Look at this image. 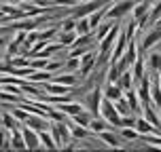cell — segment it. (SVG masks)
Wrapping results in <instances>:
<instances>
[{"label":"cell","instance_id":"6da1fadb","mask_svg":"<svg viewBox=\"0 0 161 152\" xmlns=\"http://www.w3.org/2000/svg\"><path fill=\"white\" fill-rule=\"evenodd\" d=\"M119 32H121L119 24H113V28L108 30V34H106V36L100 40V42H97V49H100V53H97V64H96V68H97V66L108 64V59H110V53H113V45H114V40H117V36H119Z\"/></svg>","mask_w":161,"mask_h":152},{"label":"cell","instance_id":"7a4b0ae2","mask_svg":"<svg viewBox=\"0 0 161 152\" xmlns=\"http://www.w3.org/2000/svg\"><path fill=\"white\" fill-rule=\"evenodd\" d=\"M113 0H80L76 7H72V11H70V17H74V19H80V17H89L91 13H96V11H100V8L108 7Z\"/></svg>","mask_w":161,"mask_h":152},{"label":"cell","instance_id":"3957f363","mask_svg":"<svg viewBox=\"0 0 161 152\" xmlns=\"http://www.w3.org/2000/svg\"><path fill=\"white\" fill-rule=\"evenodd\" d=\"M155 0H138L134 8H131V19L138 24V30L142 28H148V13L153 8Z\"/></svg>","mask_w":161,"mask_h":152},{"label":"cell","instance_id":"277c9868","mask_svg":"<svg viewBox=\"0 0 161 152\" xmlns=\"http://www.w3.org/2000/svg\"><path fill=\"white\" fill-rule=\"evenodd\" d=\"M100 116L110 125V127H119L121 129V114L119 110L114 108V102L108 99V97L102 95V102H100Z\"/></svg>","mask_w":161,"mask_h":152},{"label":"cell","instance_id":"5b68a950","mask_svg":"<svg viewBox=\"0 0 161 152\" xmlns=\"http://www.w3.org/2000/svg\"><path fill=\"white\" fill-rule=\"evenodd\" d=\"M136 4V0H114V4H108L104 8V17L106 19H121V17H125L127 13H131V8Z\"/></svg>","mask_w":161,"mask_h":152},{"label":"cell","instance_id":"8992f818","mask_svg":"<svg viewBox=\"0 0 161 152\" xmlns=\"http://www.w3.org/2000/svg\"><path fill=\"white\" fill-rule=\"evenodd\" d=\"M49 131H51V135L53 139L57 142V148H62V146L70 139V127H68V120H51V125H49Z\"/></svg>","mask_w":161,"mask_h":152},{"label":"cell","instance_id":"52a82bcc","mask_svg":"<svg viewBox=\"0 0 161 152\" xmlns=\"http://www.w3.org/2000/svg\"><path fill=\"white\" fill-rule=\"evenodd\" d=\"M100 102H102V87H93L87 95H85L83 106H85V110H89L93 116H100Z\"/></svg>","mask_w":161,"mask_h":152},{"label":"cell","instance_id":"ba28073f","mask_svg":"<svg viewBox=\"0 0 161 152\" xmlns=\"http://www.w3.org/2000/svg\"><path fill=\"white\" fill-rule=\"evenodd\" d=\"M96 64H97V55L89 49L87 53L80 55V68H79V72H76V74H79L80 78H87L89 74L96 70Z\"/></svg>","mask_w":161,"mask_h":152},{"label":"cell","instance_id":"9c48e42d","mask_svg":"<svg viewBox=\"0 0 161 152\" xmlns=\"http://www.w3.org/2000/svg\"><path fill=\"white\" fill-rule=\"evenodd\" d=\"M151 82H153V80H151V74L146 72L144 76H142V80L134 87V89H136V93H138V97H140V104H142V106L151 104Z\"/></svg>","mask_w":161,"mask_h":152},{"label":"cell","instance_id":"30bf717a","mask_svg":"<svg viewBox=\"0 0 161 152\" xmlns=\"http://www.w3.org/2000/svg\"><path fill=\"white\" fill-rule=\"evenodd\" d=\"M127 34L121 30L119 36H117V40H114V45H113V53H110V59H108V64H114L117 59H119L123 53H125V49H127Z\"/></svg>","mask_w":161,"mask_h":152},{"label":"cell","instance_id":"8fae6325","mask_svg":"<svg viewBox=\"0 0 161 152\" xmlns=\"http://www.w3.org/2000/svg\"><path fill=\"white\" fill-rule=\"evenodd\" d=\"M159 40H161V25H153L151 32L144 34V38H142L140 45H138V49H140V51H148V49L155 47Z\"/></svg>","mask_w":161,"mask_h":152},{"label":"cell","instance_id":"7c38bea8","mask_svg":"<svg viewBox=\"0 0 161 152\" xmlns=\"http://www.w3.org/2000/svg\"><path fill=\"white\" fill-rule=\"evenodd\" d=\"M21 135H24V139H25V148H30V150H38L40 148L38 131H34V129L28 127V125H21Z\"/></svg>","mask_w":161,"mask_h":152},{"label":"cell","instance_id":"4fadbf2b","mask_svg":"<svg viewBox=\"0 0 161 152\" xmlns=\"http://www.w3.org/2000/svg\"><path fill=\"white\" fill-rule=\"evenodd\" d=\"M129 70H131V76H134V85H138V82L142 80V76L146 74V59L142 55H138L136 61L131 64V68H129Z\"/></svg>","mask_w":161,"mask_h":152},{"label":"cell","instance_id":"5bb4252c","mask_svg":"<svg viewBox=\"0 0 161 152\" xmlns=\"http://www.w3.org/2000/svg\"><path fill=\"white\" fill-rule=\"evenodd\" d=\"M97 139H102V142H104L106 146H110V148H121V146H123L121 135H114V131H110V129L100 131V133H97Z\"/></svg>","mask_w":161,"mask_h":152},{"label":"cell","instance_id":"9a60e30c","mask_svg":"<svg viewBox=\"0 0 161 152\" xmlns=\"http://www.w3.org/2000/svg\"><path fill=\"white\" fill-rule=\"evenodd\" d=\"M136 129H138L140 135H155V133H161L159 129L155 127V125H151L144 116H138L136 118Z\"/></svg>","mask_w":161,"mask_h":152},{"label":"cell","instance_id":"2e32d148","mask_svg":"<svg viewBox=\"0 0 161 152\" xmlns=\"http://www.w3.org/2000/svg\"><path fill=\"white\" fill-rule=\"evenodd\" d=\"M21 125H28V127H32L34 131H42V129H49V120L47 116H38V114H30L25 123Z\"/></svg>","mask_w":161,"mask_h":152},{"label":"cell","instance_id":"e0dca14e","mask_svg":"<svg viewBox=\"0 0 161 152\" xmlns=\"http://www.w3.org/2000/svg\"><path fill=\"white\" fill-rule=\"evenodd\" d=\"M123 89L117 85V82H104V87H102V95L104 97H108V99H119V97H123Z\"/></svg>","mask_w":161,"mask_h":152},{"label":"cell","instance_id":"ac0fdd59","mask_svg":"<svg viewBox=\"0 0 161 152\" xmlns=\"http://www.w3.org/2000/svg\"><path fill=\"white\" fill-rule=\"evenodd\" d=\"M68 127H70V135H72V139H85V137L93 135L91 131H89V127H83V125H76V123H68Z\"/></svg>","mask_w":161,"mask_h":152},{"label":"cell","instance_id":"d6986e66","mask_svg":"<svg viewBox=\"0 0 161 152\" xmlns=\"http://www.w3.org/2000/svg\"><path fill=\"white\" fill-rule=\"evenodd\" d=\"M0 125L4 129H8V131H15V129H21V123L13 116V112H4L2 116H0Z\"/></svg>","mask_w":161,"mask_h":152},{"label":"cell","instance_id":"ffe728a7","mask_svg":"<svg viewBox=\"0 0 161 152\" xmlns=\"http://www.w3.org/2000/svg\"><path fill=\"white\" fill-rule=\"evenodd\" d=\"M146 68H148V72L159 74V72H161V53L153 51L151 55L146 57Z\"/></svg>","mask_w":161,"mask_h":152},{"label":"cell","instance_id":"44dd1931","mask_svg":"<svg viewBox=\"0 0 161 152\" xmlns=\"http://www.w3.org/2000/svg\"><path fill=\"white\" fill-rule=\"evenodd\" d=\"M123 95H125V99H127V104H129V108H131V112H138V110L142 108V104H140V97H138V93H136V89H134V87L127 89Z\"/></svg>","mask_w":161,"mask_h":152},{"label":"cell","instance_id":"7402d4cb","mask_svg":"<svg viewBox=\"0 0 161 152\" xmlns=\"http://www.w3.org/2000/svg\"><path fill=\"white\" fill-rule=\"evenodd\" d=\"M123 72H125V70H121V66L108 64V66H106V76H104V80H106V82H117V80H119V76Z\"/></svg>","mask_w":161,"mask_h":152},{"label":"cell","instance_id":"603a6c76","mask_svg":"<svg viewBox=\"0 0 161 152\" xmlns=\"http://www.w3.org/2000/svg\"><path fill=\"white\" fill-rule=\"evenodd\" d=\"M51 80H55V82H62V85H68V87H72L76 85V80H79V74L76 72H64V74H59V76H53Z\"/></svg>","mask_w":161,"mask_h":152},{"label":"cell","instance_id":"cb8c5ba5","mask_svg":"<svg viewBox=\"0 0 161 152\" xmlns=\"http://www.w3.org/2000/svg\"><path fill=\"white\" fill-rule=\"evenodd\" d=\"M38 139H40V148H57V142L53 139V135H51L49 129L38 131Z\"/></svg>","mask_w":161,"mask_h":152},{"label":"cell","instance_id":"d4e9b609","mask_svg":"<svg viewBox=\"0 0 161 152\" xmlns=\"http://www.w3.org/2000/svg\"><path fill=\"white\" fill-rule=\"evenodd\" d=\"M108 127H110V125H108L102 116H93V118H91V123H89V131H91L93 135H97L100 131H104V129H108Z\"/></svg>","mask_w":161,"mask_h":152},{"label":"cell","instance_id":"484cf974","mask_svg":"<svg viewBox=\"0 0 161 152\" xmlns=\"http://www.w3.org/2000/svg\"><path fill=\"white\" fill-rule=\"evenodd\" d=\"M91 118H93V114L89 112V110H80L79 114L70 116V120H72V123H76V125H83V127H89Z\"/></svg>","mask_w":161,"mask_h":152},{"label":"cell","instance_id":"4316f807","mask_svg":"<svg viewBox=\"0 0 161 152\" xmlns=\"http://www.w3.org/2000/svg\"><path fill=\"white\" fill-rule=\"evenodd\" d=\"M117 85H119L123 91H127V89L136 87V85H134V76H131V70H125V72L121 74L119 80H117Z\"/></svg>","mask_w":161,"mask_h":152},{"label":"cell","instance_id":"83f0119b","mask_svg":"<svg viewBox=\"0 0 161 152\" xmlns=\"http://www.w3.org/2000/svg\"><path fill=\"white\" fill-rule=\"evenodd\" d=\"M11 148H15V150L25 148V139H24V135H21V129L11 131Z\"/></svg>","mask_w":161,"mask_h":152},{"label":"cell","instance_id":"f1b7e54d","mask_svg":"<svg viewBox=\"0 0 161 152\" xmlns=\"http://www.w3.org/2000/svg\"><path fill=\"white\" fill-rule=\"evenodd\" d=\"M53 76H51V72L49 70H34L30 76H28V80H32V82H47V80H51Z\"/></svg>","mask_w":161,"mask_h":152},{"label":"cell","instance_id":"f546056e","mask_svg":"<svg viewBox=\"0 0 161 152\" xmlns=\"http://www.w3.org/2000/svg\"><path fill=\"white\" fill-rule=\"evenodd\" d=\"M119 135H121V139H125V142L140 139V133H138V129H136V127H121Z\"/></svg>","mask_w":161,"mask_h":152},{"label":"cell","instance_id":"4dcf8cb0","mask_svg":"<svg viewBox=\"0 0 161 152\" xmlns=\"http://www.w3.org/2000/svg\"><path fill=\"white\" fill-rule=\"evenodd\" d=\"M76 30H72V32H59V36H57V42L59 45H64V47H72V42L76 40Z\"/></svg>","mask_w":161,"mask_h":152},{"label":"cell","instance_id":"1f68e13d","mask_svg":"<svg viewBox=\"0 0 161 152\" xmlns=\"http://www.w3.org/2000/svg\"><path fill=\"white\" fill-rule=\"evenodd\" d=\"M151 102H153V106L157 110L161 108V87H159V82H151Z\"/></svg>","mask_w":161,"mask_h":152},{"label":"cell","instance_id":"d6a6232c","mask_svg":"<svg viewBox=\"0 0 161 152\" xmlns=\"http://www.w3.org/2000/svg\"><path fill=\"white\" fill-rule=\"evenodd\" d=\"M113 24H114V21H110V19H108V21H102V24H100V25L96 28V30H93V32H96L93 36H96L97 42H100V40H102V38L106 36V34H108V30L113 28Z\"/></svg>","mask_w":161,"mask_h":152},{"label":"cell","instance_id":"836d02e7","mask_svg":"<svg viewBox=\"0 0 161 152\" xmlns=\"http://www.w3.org/2000/svg\"><path fill=\"white\" fill-rule=\"evenodd\" d=\"M106 8V7H104ZM104 8H100V11H96V13H91V15L87 17L89 19V25H91V30H96L97 25L104 21Z\"/></svg>","mask_w":161,"mask_h":152},{"label":"cell","instance_id":"e575fe53","mask_svg":"<svg viewBox=\"0 0 161 152\" xmlns=\"http://www.w3.org/2000/svg\"><path fill=\"white\" fill-rule=\"evenodd\" d=\"M114 108L119 110L121 116H125V114H131V108H129V104H127V99H125V95L119 97V99H114Z\"/></svg>","mask_w":161,"mask_h":152},{"label":"cell","instance_id":"d590c367","mask_svg":"<svg viewBox=\"0 0 161 152\" xmlns=\"http://www.w3.org/2000/svg\"><path fill=\"white\" fill-rule=\"evenodd\" d=\"M7 148H11V131L0 125V150H7Z\"/></svg>","mask_w":161,"mask_h":152},{"label":"cell","instance_id":"8d00e7d4","mask_svg":"<svg viewBox=\"0 0 161 152\" xmlns=\"http://www.w3.org/2000/svg\"><path fill=\"white\" fill-rule=\"evenodd\" d=\"M91 25H89V19L87 17H80L76 19V34H91Z\"/></svg>","mask_w":161,"mask_h":152},{"label":"cell","instance_id":"74e56055","mask_svg":"<svg viewBox=\"0 0 161 152\" xmlns=\"http://www.w3.org/2000/svg\"><path fill=\"white\" fill-rule=\"evenodd\" d=\"M91 38H93L91 34H79V36H76V40H74V42H72V47H70V49H80V47H89V42H91Z\"/></svg>","mask_w":161,"mask_h":152},{"label":"cell","instance_id":"f35d334b","mask_svg":"<svg viewBox=\"0 0 161 152\" xmlns=\"http://www.w3.org/2000/svg\"><path fill=\"white\" fill-rule=\"evenodd\" d=\"M140 139H142L146 146H155V148H161V133H155V135H140Z\"/></svg>","mask_w":161,"mask_h":152},{"label":"cell","instance_id":"ab89813d","mask_svg":"<svg viewBox=\"0 0 161 152\" xmlns=\"http://www.w3.org/2000/svg\"><path fill=\"white\" fill-rule=\"evenodd\" d=\"M79 68H80V57H68L66 59V66H64L66 72H79Z\"/></svg>","mask_w":161,"mask_h":152},{"label":"cell","instance_id":"60d3db41","mask_svg":"<svg viewBox=\"0 0 161 152\" xmlns=\"http://www.w3.org/2000/svg\"><path fill=\"white\" fill-rule=\"evenodd\" d=\"M0 102L2 104H13V102H21V97L15 95V93H8L4 89H0Z\"/></svg>","mask_w":161,"mask_h":152},{"label":"cell","instance_id":"b9f144b4","mask_svg":"<svg viewBox=\"0 0 161 152\" xmlns=\"http://www.w3.org/2000/svg\"><path fill=\"white\" fill-rule=\"evenodd\" d=\"M11 112H13V116H15L19 123H25V120H28V116H30V112H28L25 108H21V106H15Z\"/></svg>","mask_w":161,"mask_h":152},{"label":"cell","instance_id":"7bdbcfd3","mask_svg":"<svg viewBox=\"0 0 161 152\" xmlns=\"http://www.w3.org/2000/svg\"><path fill=\"white\" fill-rule=\"evenodd\" d=\"M59 30H62V32H72V30H76V19H74V17H66L64 21H62V25H59Z\"/></svg>","mask_w":161,"mask_h":152},{"label":"cell","instance_id":"ee69618b","mask_svg":"<svg viewBox=\"0 0 161 152\" xmlns=\"http://www.w3.org/2000/svg\"><path fill=\"white\" fill-rule=\"evenodd\" d=\"M80 0H51V4L53 7H66V8H72V7H76Z\"/></svg>","mask_w":161,"mask_h":152},{"label":"cell","instance_id":"f6af8a7d","mask_svg":"<svg viewBox=\"0 0 161 152\" xmlns=\"http://www.w3.org/2000/svg\"><path fill=\"white\" fill-rule=\"evenodd\" d=\"M38 32H40V40H51L53 36H57V28H45Z\"/></svg>","mask_w":161,"mask_h":152},{"label":"cell","instance_id":"bcb514c9","mask_svg":"<svg viewBox=\"0 0 161 152\" xmlns=\"http://www.w3.org/2000/svg\"><path fill=\"white\" fill-rule=\"evenodd\" d=\"M136 118L138 116H131V114L121 116V127H136Z\"/></svg>","mask_w":161,"mask_h":152},{"label":"cell","instance_id":"7dc6e473","mask_svg":"<svg viewBox=\"0 0 161 152\" xmlns=\"http://www.w3.org/2000/svg\"><path fill=\"white\" fill-rule=\"evenodd\" d=\"M59 68H64V64H59V61H47V66H45V70H49L51 74L55 70H59Z\"/></svg>","mask_w":161,"mask_h":152},{"label":"cell","instance_id":"c3c4849f","mask_svg":"<svg viewBox=\"0 0 161 152\" xmlns=\"http://www.w3.org/2000/svg\"><path fill=\"white\" fill-rule=\"evenodd\" d=\"M34 4H38V7L42 8H53V4H51V0H32Z\"/></svg>","mask_w":161,"mask_h":152},{"label":"cell","instance_id":"681fc988","mask_svg":"<svg viewBox=\"0 0 161 152\" xmlns=\"http://www.w3.org/2000/svg\"><path fill=\"white\" fill-rule=\"evenodd\" d=\"M0 2H13V4H19V2H24V0H0Z\"/></svg>","mask_w":161,"mask_h":152},{"label":"cell","instance_id":"f907efd6","mask_svg":"<svg viewBox=\"0 0 161 152\" xmlns=\"http://www.w3.org/2000/svg\"><path fill=\"white\" fill-rule=\"evenodd\" d=\"M2 45H4V38H0V47H2Z\"/></svg>","mask_w":161,"mask_h":152}]
</instances>
